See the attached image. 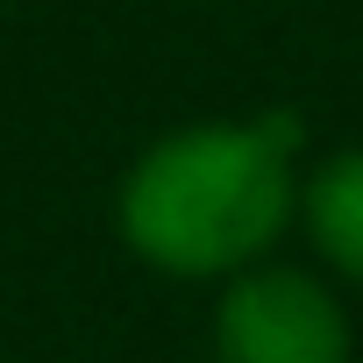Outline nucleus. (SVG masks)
Returning a JSON list of instances; mask_svg holds the SVG:
<instances>
[{
    "label": "nucleus",
    "instance_id": "nucleus-2",
    "mask_svg": "<svg viewBox=\"0 0 363 363\" xmlns=\"http://www.w3.org/2000/svg\"><path fill=\"white\" fill-rule=\"evenodd\" d=\"M349 306L328 271L264 257L214 292V363H349Z\"/></svg>",
    "mask_w": 363,
    "mask_h": 363
},
{
    "label": "nucleus",
    "instance_id": "nucleus-1",
    "mask_svg": "<svg viewBox=\"0 0 363 363\" xmlns=\"http://www.w3.org/2000/svg\"><path fill=\"white\" fill-rule=\"evenodd\" d=\"M306 121L292 107L186 121L135 150L114 186V228L135 264L178 285H221L278 257L299 207Z\"/></svg>",
    "mask_w": 363,
    "mask_h": 363
},
{
    "label": "nucleus",
    "instance_id": "nucleus-3",
    "mask_svg": "<svg viewBox=\"0 0 363 363\" xmlns=\"http://www.w3.org/2000/svg\"><path fill=\"white\" fill-rule=\"evenodd\" d=\"M292 228L313 242V264L342 285H363V143H342L299 164Z\"/></svg>",
    "mask_w": 363,
    "mask_h": 363
}]
</instances>
